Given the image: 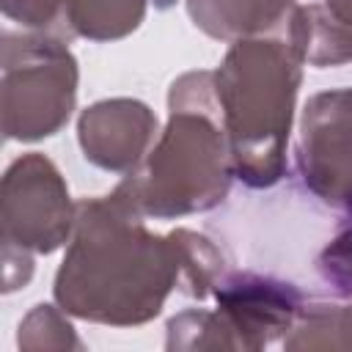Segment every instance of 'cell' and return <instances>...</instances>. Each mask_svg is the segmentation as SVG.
I'll return each instance as SVG.
<instances>
[{"instance_id": "21", "label": "cell", "mask_w": 352, "mask_h": 352, "mask_svg": "<svg viewBox=\"0 0 352 352\" xmlns=\"http://www.w3.org/2000/svg\"><path fill=\"white\" fill-rule=\"evenodd\" d=\"M349 308H352V305H349Z\"/></svg>"}, {"instance_id": "13", "label": "cell", "mask_w": 352, "mask_h": 352, "mask_svg": "<svg viewBox=\"0 0 352 352\" xmlns=\"http://www.w3.org/2000/svg\"><path fill=\"white\" fill-rule=\"evenodd\" d=\"M286 349H352V308L336 302L302 305L292 330L283 336Z\"/></svg>"}, {"instance_id": "20", "label": "cell", "mask_w": 352, "mask_h": 352, "mask_svg": "<svg viewBox=\"0 0 352 352\" xmlns=\"http://www.w3.org/2000/svg\"><path fill=\"white\" fill-rule=\"evenodd\" d=\"M349 214H352V209H349Z\"/></svg>"}, {"instance_id": "6", "label": "cell", "mask_w": 352, "mask_h": 352, "mask_svg": "<svg viewBox=\"0 0 352 352\" xmlns=\"http://www.w3.org/2000/svg\"><path fill=\"white\" fill-rule=\"evenodd\" d=\"M297 170L311 195L352 209V88L314 94L300 116Z\"/></svg>"}, {"instance_id": "17", "label": "cell", "mask_w": 352, "mask_h": 352, "mask_svg": "<svg viewBox=\"0 0 352 352\" xmlns=\"http://www.w3.org/2000/svg\"><path fill=\"white\" fill-rule=\"evenodd\" d=\"M316 272L341 297H352V223L338 231L316 256Z\"/></svg>"}, {"instance_id": "3", "label": "cell", "mask_w": 352, "mask_h": 352, "mask_svg": "<svg viewBox=\"0 0 352 352\" xmlns=\"http://www.w3.org/2000/svg\"><path fill=\"white\" fill-rule=\"evenodd\" d=\"M300 82L302 60L283 33L234 41L214 69L234 173L250 190H267L286 176Z\"/></svg>"}, {"instance_id": "18", "label": "cell", "mask_w": 352, "mask_h": 352, "mask_svg": "<svg viewBox=\"0 0 352 352\" xmlns=\"http://www.w3.org/2000/svg\"><path fill=\"white\" fill-rule=\"evenodd\" d=\"M33 278V253L14 245H3V292L11 294L25 289Z\"/></svg>"}, {"instance_id": "8", "label": "cell", "mask_w": 352, "mask_h": 352, "mask_svg": "<svg viewBox=\"0 0 352 352\" xmlns=\"http://www.w3.org/2000/svg\"><path fill=\"white\" fill-rule=\"evenodd\" d=\"M157 138L154 110L129 96L99 99L77 118V143L85 162L107 173H132Z\"/></svg>"}, {"instance_id": "11", "label": "cell", "mask_w": 352, "mask_h": 352, "mask_svg": "<svg viewBox=\"0 0 352 352\" xmlns=\"http://www.w3.org/2000/svg\"><path fill=\"white\" fill-rule=\"evenodd\" d=\"M146 0H63L69 36L88 41H118L140 28Z\"/></svg>"}, {"instance_id": "7", "label": "cell", "mask_w": 352, "mask_h": 352, "mask_svg": "<svg viewBox=\"0 0 352 352\" xmlns=\"http://www.w3.org/2000/svg\"><path fill=\"white\" fill-rule=\"evenodd\" d=\"M212 294L242 352H256L283 338L305 305L294 283L261 272L223 275Z\"/></svg>"}, {"instance_id": "19", "label": "cell", "mask_w": 352, "mask_h": 352, "mask_svg": "<svg viewBox=\"0 0 352 352\" xmlns=\"http://www.w3.org/2000/svg\"><path fill=\"white\" fill-rule=\"evenodd\" d=\"M324 6H327L336 16H341L346 25H352V0H324Z\"/></svg>"}, {"instance_id": "15", "label": "cell", "mask_w": 352, "mask_h": 352, "mask_svg": "<svg viewBox=\"0 0 352 352\" xmlns=\"http://www.w3.org/2000/svg\"><path fill=\"white\" fill-rule=\"evenodd\" d=\"M69 314L58 305L38 302L30 308V314L19 322L16 346L19 349H82V341L77 338Z\"/></svg>"}, {"instance_id": "9", "label": "cell", "mask_w": 352, "mask_h": 352, "mask_svg": "<svg viewBox=\"0 0 352 352\" xmlns=\"http://www.w3.org/2000/svg\"><path fill=\"white\" fill-rule=\"evenodd\" d=\"M192 25L217 41L275 36L286 30L294 0H184Z\"/></svg>"}, {"instance_id": "10", "label": "cell", "mask_w": 352, "mask_h": 352, "mask_svg": "<svg viewBox=\"0 0 352 352\" xmlns=\"http://www.w3.org/2000/svg\"><path fill=\"white\" fill-rule=\"evenodd\" d=\"M283 38L292 44L302 66L327 69L352 60V25L319 3L294 6Z\"/></svg>"}, {"instance_id": "12", "label": "cell", "mask_w": 352, "mask_h": 352, "mask_svg": "<svg viewBox=\"0 0 352 352\" xmlns=\"http://www.w3.org/2000/svg\"><path fill=\"white\" fill-rule=\"evenodd\" d=\"M173 253H176V264H179V292L195 300H204L214 292V286L220 283V278L226 275V258L220 253V248L206 239L198 231L190 228H176L168 234Z\"/></svg>"}, {"instance_id": "1", "label": "cell", "mask_w": 352, "mask_h": 352, "mask_svg": "<svg viewBox=\"0 0 352 352\" xmlns=\"http://www.w3.org/2000/svg\"><path fill=\"white\" fill-rule=\"evenodd\" d=\"M118 192L77 201L74 231L55 272V302L74 319L138 327L160 316L179 286L173 245Z\"/></svg>"}, {"instance_id": "4", "label": "cell", "mask_w": 352, "mask_h": 352, "mask_svg": "<svg viewBox=\"0 0 352 352\" xmlns=\"http://www.w3.org/2000/svg\"><path fill=\"white\" fill-rule=\"evenodd\" d=\"M77 82V58L63 36L3 30L0 118L8 140L36 143L58 135L74 113Z\"/></svg>"}, {"instance_id": "5", "label": "cell", "mask_w": 352, "mask_h": 352, "mask_svg": "<svg viewBox=\"0 0 352 352\" xmlns=\"http://www.w3.org/2000/svg\"><path fill=\"white\" fill-rule=\"evenodd\" d=\"M74 217L77 204L50 157L30 151L6 168L0 184L3 245L50 256L72 239Z\"/></svg>"}, {"instance_id": "14", "label": "cell", "mask_w": 352, "mask_h": 352, "mask_svg": "<svg viewBox=\"0 0 352 352\" xmlns=\"http://www.w3.org/2000/svg\"><path fill=\"white\" fill-rule=\"evenodd\" d=\"M165 349L195 352V349H236V341L220 316V311L190 308L168 319Z\"/></svg>"}, {"instance_id": "16", "label": "cell", "mask_w": 352, "mask_h": 352, "mask_svg": "<svg viewBox=\"0 0 352 352\" xmlns=\"http://www.w3.org/2000/svg\"><path fill=\"white\" fill-rule=\"evenodd\" d=\"M6 19L22 25L25 30L55 33L72 41L63 22V0H0Z\"/></svg>"}, {"instance_id": "2", "label": "cell", "mask_w": 352, "mask_h": 352, "mask_svg": "<svg viewBox=\"0 0 352 352\" xmlns=\"http://www.w3.org/2000/svg\"><path fill=\"white\" fill-rule=\"evenodd\" d=\"M234 179L214 72H187L170 82L165 129L116 190L143 217L173 220L220 206Z\"/></svg>"}]
</instances>
